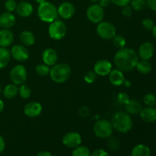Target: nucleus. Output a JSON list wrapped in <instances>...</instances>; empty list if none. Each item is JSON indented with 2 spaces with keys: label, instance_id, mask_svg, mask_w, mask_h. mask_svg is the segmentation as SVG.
Instances as JSON below:
<instances>
[{
  "label": "nucleus",
  "instance_id": "obj_1",
  "mask_svg": "<svg viewBox=\"0 0 156 156\" xmlns=\"http://www.w3.org/2000/svg\"><path fill=\"white\" fill-rule=\"evenodd\" d=\"M139 61L138 53L128 47L119 49L114 57L116 67L122 72H130L136 68Z\"/></svg>",
  "mask_w": 156,
  "mask_h": 156
},
{
  "label": "nucleus",
  "instance_id": "obj_2",
  "mask_svg": "<svg viewBox=\"0 0 156 156\" xmlns=\"http://www.w3.org/2000/svg\"><path fill=\"white\" fill-rule=\"evenodd\" d=\"M111 123L114 129L121 133L129 132L133 126L131 116L123 111L116 112L111 118Z\"/></svg>",
  "mask_w": 156,
  "mask_h": 156
},
{
  "label": "nucleus",
  "instance_id": "obj_3",
  "mask_svg": "<svg viewBox=\"0 0 156 156\" xmlns=\"http://www.w3.org/2000/svg\"><path fill=\"white\" fill-rule=\"evenodd\" d=\"M72 74V69L66 63H57L50 68V79L54 82L62 84L66 82Z\"/></svg>",
  "mask_w": 156,
  "mask_h": 156
},
{
  "label": "nucleus",
  "instance_id": "obj_4",
  "mask_svg": "<svg viewBox=\"0 0 156 156\" xmlns=\"http://www.w3.org/2000/svg\"><path fill=\"white\" fill-rule=\"evenodd\" d=\"M38 18L44 22L51 23L58 17L57 8L50 2H44L39 4L37 8Z\"/></svg>",
  "mask_w": 156,
  "mask_h": 156
},
{
  "label": "nucleus",
  "instance_id": "obj_5",
  "mask_svg": "<svg viewBox=\"0 0 156 156\" xmlns=\"http://www.w3.org/2000/svg\"><path fill=\"white\" fill-rule=\"evenodd\" d=\"M93 132L100 139H109L112 136L114 128L110 121L105 119L98 120L93 126Z\"/></svg>",
  "mask_w": 156,
  "mask_h": 156
},
{
  "label": "nucleus",
  "instance_id": "obj_6",
  "mask_svg": "<svg viewBox=\"0 0 156 156\" xmlns=\"http://www.w3.org/2000/svg\"><path fill=\"white\" fill-rule=\"evenodd\" d=\"M67 27L65 23L60 20H55L51 22L48 27V34L50 38L55 41L62 40L66 36Z\"/></svg>",
  "mask_w": 156,
  "mask_h": 156
},
{
  "label": "nucleus",
  "instance_id": "obj_7",
  "mask_svg": "<svg viewBox=\"0 0 156 156\" xmlns=\"http://www.w3.org/2000/svg\"><path fill=\"white\" fill-rule=\"evenodd\" d=\"M96 32L97 34L104 40H112L117 34L115 26L112 23L103 21L98 24Z\"/></svg>",
  "mask_w": 156,
  "mask_h": 156
},
{
  "label": "nucleus",
  "instance_id": "obj_8",
  "mask_svg": "<svg viewBox=\"0 0 156 156\" xmlns=\"http://www.w3.org/2000/svg\"><path fill=\"white\" fill-rule=\"evenodd\" d=\"M86 17L90 22L98 24L103 21L105 18V10L98 3H93L86 10Z\"/></svg>",
  "mask_w": 156,
  "mask_h": 156
},
{
  "label": "nucleus",
  "instance_id": "obj_9",
  "mask_svg": "<svg viewBox=\"0 0 156 156\" xmlns=\"http://www.w3.org/2000/svg\"><path fill=\"white\" fill-rule=\"evenodd\" d=\"M9 76H10V79L12 83L17 85H21L24 84L27 80V70H26L25 67L22 65L15 66L11 69Z\"/></svg>",
  "mask_w": 156,
  "mask_h": 156
},
{
  "label": "nucleus",
  "instance_id": "obj_10",
  "mask_svg": "<svg viewBox=\"0 0 156 156\" xmlns=\"http://www.w3.org/2000/svg\"><path fill=\"white\" fill-rule=\"evenodd\" d=\"M82 136L77 132H69L62 137V144L69 149H75L82 143Z\"/></svg>",
  "mask_w": 156,
  "mask_h": 156
},
{
  "label": "nucleus",
  "instance_id": "obj_11",
  "mask_svg": "<svg viewBox=\"0 0 156 156\" xmlns=\"http://www.w3.org/2000/svg\"><path fill=\"white\" fill-rule=\"evenodd\" d=\"M10 53L12 58L18 62H24L28 59L30 56L28 49L25 46L21 44H17L12 47Z\"/></svg>",
  "mask_w": 156,
  "mask_h": 156
},
{
  "label": "nucleus",
  "instance_id": "obj_12",
  "mask_svg": "<svg viewBox=\"0 0 156 156\" xmlns=\"http://www.w3.org/2000/svg\"><path fill=\"white\" fill-rule=\"evenodd\" d=\"M57 12L58 16H59L62 19L68 20L73 18V15H75L76 9L73 3L69 2H64L61 3L57 8Z\"/></svg>",
  "mask_w": 156,
  "mask_h": 156
},
{
  "label": "nucleus",
  "instance_id": "obj_13",
  "mask_svg": "<svg viewBox=\"0 0 156 156\" xmlns=\"http://www.w3.org/2000/svg\"><path fill=\"white\" fill-rule=\"evenodd\" d=\"M42 105L37 101H30L26 104L24 108V114L30 118H34L42 113Z\"/></svg>",
  "mask_w": 156,
  "mask_h": 156
},
{
  "label": "nucleus",
  "instance_id": "obj_14",
  "mask_svg": "<svg viewBox=\"0 0 156 156\" xmlns=\"http://www.w3.org/2000/svg\"><path fill=\"white\" fill-rule=\"evenodd\" d=\"M111 70H112V64L106 59H100L96 62L94 66V72L97 74V76H108Z\"/></svg>",
  "mask_w": 156,
  "mask_h": 156
},
{
  "label": "nucleus",
  "instance_id": "obj_15",
  "mask_svg": "<svg viewBox=\"0 0 156 156\" xmlns=\"http://www.w3.org/2000/svg\"><path fill=\"white\" fill-rule=\"evenodd\" d=\"M155 53V47L150 42H146L141 44L139 48L138 56L141 59L149 60Z\"/></svg>",
  "mask_w": 156,
  "mask_h": 156
},
{
  "label": "nucleus",
  "instance_id": "obj_16",
  "mask_svg": "<svg viewBox=\"0 0 156 156\" xmlns=\"http://www.w3.org/2000/svg\"><path fill=\"white\" fill-rule=\"evenodd\" d=\"M17 15L21 18H27L33 14L34 7L28 2H21L18 3L15 9Z\"/></svg>",
  "mask_w": 156,
  "mask_h": 156
},
{
  "label": "nucleus",
  "instance_id": "obj_17",
  "mask_svg": "<svg viewBox=\"0 0 156 156\" xmlns=\"http://www.w3.org/2000/svg\"><path fill=\"white\" fill-rule=\"evenodd\" d=\"M42 59L44 64L48 66H53L58 60V54L55 50L52 48H47L44 50L42 53Z\"/></svg>",
  "mask_w": 156,
  "mask_h": 156
},
{
  "label": "nucleus",
  "instance_id": "obj_18",
  "mask_svg": "<svg viewBox=\"0 0 156 156\" xmlns=\"http://www.w3.org/2000/svg\"><path fill=\"white\" fill-rule=\"evenodd\" d=\"M16 22V18L12 12H6L0 15V27L2 29H10Z\"/></svg>",
  "mask_w": 156,
  "mask_h": 156
},
{
  "label": "nucleus",
  "instance_id": "obj_19",
  "mask_svg": "<svg viewBox=\"0 0 156 156\" xmlns=\"http://www.w3.org/2000/svg\"><path fill=\"white\" fill-rule=\"evenodd\" d=\"M140 118L146 123H154L156 121V108L154 107H146L143 108L140 113Z\"/></svg>",
  "mask_w": 156,
  "mask_h": 156
},
{
  "label": "nucleus",
  "instance_id": "obj_20",
  "mask_svg": "<svg viewBox=\"0 0 156 156\" xmlns=\"http://www.w3.org/2000/svg\"><path fill=\"white\" fill-rule=\"evenodd\" d=\"M125 111L129 115H137L140 114L143 109L142 104L136 99H129V101L124 105Z\"/></svg>",
  "mask_w": 156,
  "mask_h": 156
},
{
  "label": "nucleus",
  "instance_id": "obj_21",
  "mask_svg": "<svg viewBox=\"0 0 156 156\" xmlns=\"http://www.w3.org/2000/svg\"><path fill=\"white\" fill-rule=\"evenodd\" d=\"M108 76H109L110 82L114 86H121L126 80L123 72L118 69L111 70Z\"/></svg>",
  "mask_w": 156,
  "mask_h": 156
},
{
  "label": "nucleus",
  "instance_id": "obj_22",
  "mask_svg": "<svg viewBox=\"0 0 156 156\" xmlns=\"http://www.w3.org/2000/svg\"><path fill=\"white\" fill-rule=\"evenodd\" d=\"M14 34L9 29L0 30V47H8L13 43Z\"/></svg>",
  "mask_w": 156,
  "mask_h": 156
},
{
  "label": "nucleus",
  "instance_id": "obj_23",
  "mask_svg": "<svg viewBox=\"0 0 156 156\" xmlns=\"http://www.w3.org/2000/svg\"><path fill=\"white\" fill-rule=\"evenodd\" d=\"M19 39L22 45L25 47H30L35 44V36L30 30H24L19 35Z\"/></svg>",
  "mask_w": 156,
  "mask_h": 156
},
{
  "label": "nucleus",
  "instance_id": "obj_24",
  "mask_svg": "<svg viewBox=\"0 0 156 156\" xmlns=\"http://www.w3.org/2000/svg\"><path fill=\"white\" fill-rule=\"evenodd\" d=\"M150 149L144 144L136 145L131 152V156H150Z\"/></svg>",
  "mask_w": 156,
  "mask_h": 156
},
{
  "label": "nucleus",
  "instance_id": "obj_25",
  "mask_svg": "<svg viewBox=\"0 0 156 156\" xmlns=\"http://www.w3.org/2000/svg\"><path fill=\"white\" fill-rule=\"evenodd\" d=\"M11 53L6 47H0V69L8 66L11 59Z\"/></svg>",
  "mask_w": 156,
  "mask_h": 156
},
{
  "label": "nucleus",
  "instance_id": "obj_26",
  "mask_svg": "<svg viewBox=\"0 0 156 156\" xmlns=\"http://www.w3.org/2000/svg\"><path fill=\"white\" fill-rule=\"evenodd\" d=\"M18 94V88L17 85L12 83L6 85L3 89V95L7 99H12Z\"/></svg>",
  "mask_w": 156,
  "mask_h": 156
},
{
  "label": "nucleus",
  "instance_id": "obj_27",
  "mask_svg": "<svg viewBox=\"0 0 156 156\" xmlns=\"http://www.w3.org/2000/svg\"><path fill=\"white\" fill-rule=\"evenodd\" d=\"M136 68L138 70L139 73L141 74H149L151 73L152 69V66L151 62L149 60H144V59H141L139 60L137 62Z\"/></svg>",
  "mask_w": 156,
  "mask_h": 156
},
{
  "label": "nucleus",
  "instance_id": "obj_28",
  "mask_svg": "<svg viewBox=\"0 0 156 156\" xmlns=\"http://www.w3.org/2000/svg\"><path fill=\"white\" fill-rule=\"evenodd\" d=\"M91 152L88 147L84 146H79L73 151L72 156H90Z\"/></svg>",
  "mask_w": 156,
  "mask_h": 156
},
{
  "label": "nucleus",
  "instance_id": "obj_29",
  "mask_svg": "<svg viewBox=\"0 0 156 156\" xmlns=\"http://www.w3.org/2000/svg\"><path fill=\"white\" fill-rule=\"evenodd\" d=\"M129 4L133 10L138 11V12L143 11L147 6L146 0H131Z\"/></svg>",
  "mask_w": 156,
  "mask_h": 156
},
{
  "label": "nucleus",
  "instance_id": "obj_30",
  "mask_svg": "<svg viewBox=\"0 0 156 156\" xmlns=\"http://www.w3.org/2000/svg\"><path fill=\"white\" fill-rule=\"evenodd\" d=\"M50 66L44 63L38 64L35 68V72H36L37 74L40 76H42V77L48 76L50 74Z\"/></svg>",
  "mask_w": 156,
  "mask_h": 156
},
{
  "label": "nucleus",
  "instance_id": "obj_31",
  "mask_svg": "<svg viewBox=\"0 0 156 156\" xmlns=\"http://www.w3.org/2000/svg\"><path fill=\"white\" fill-rule=\"evenodd\" d=\"M112 41H113V44H114V47H116L117 48L121 49L126 47V39L122 36V35L116 34L115 37L112 39Z\"/></svg>",
  "mask_w": 156,
  "mask_h": 156
},
{
  "label": "nucleus",
  "instance_id": "obj_32",
  "mask_svg": "<svg viewBox=\"0 0 156 156\" xmlns=\"http://www.w3.org/2000/svg\"><path fill=\"white\" fill-rule=\"evenodd\" d=\"M18 94H19L20 97L22 98L27 99L30 97L31 90L27 85L22 84V85H21L20 88H18Z\"/></svg>",
  "mask_w": 156,
  "mask_h": 156
},
{
  "label": "nucleus",
  "instance_id": "obj_33",
  "mask_svg": "<svg viewBox=\"0 0 156 156\" xmlns=\"http://www.w3.org/2000/svg\"><path fill=\"white\" fill-rule=\"evenodd\" d=\"M143 102L147 107H154L156 105V97L154 94L149 93L143 98Z\"/></svg>",
  "mask_w": 156,
  "mask_h": 156
},
{
  "label": "nucleus",
  "instance_id": "obj_34",
  "mask_svg": "<svg viewBox=\"0 0 156 156\" xmlns=\"http://www.w3.org/2000/svg\"><path fill=\"white\" fill-rule=\"evenodd\" d=\"M96 79H97V74L93 71H88L84 76V80L85 82L88 84H92L95 82Z\"/></svg>",
  "mask_w": 156,
  "mask_h": 156
},
{
  "label": "nucleus",
  "instance_id": "obj_35",
  "mask_svg": "<svg viewBox=\"0 0 156 156\" xmlns=\"http://www.w3.org/2000/svg\"><path fill=\"white\" fill-rule=\"evenodd\" d=\"M17 5L18 3H17L16 0H6L5 2V9H6L7 12H13L16 9Z\"/></svg>",
  "mask_w": 156,
  "mask_h": 156
},
{
  "label": "nucleus",
  "instance_id": "obj_36",
  "mask_svg": "<svg viewBox=\"0 0 156 156\" xmlns=\"http://www.w3.org/2000/svg\"><path fill=\"white\" fill-rule=\"evenodd\" d=\"M129 94H126V92H120L117 95V102L120 105H125L129 101Z\"/></svg>",
  "mask_w": 156,
  "mask_h": 156
},
{
  "label": "nucleus",
  "instance_id": "obj_37",
  "mask_svg": "<svg viewBox=\"0 0 156 156\" xmlns=\"http://www.w3.org/2000/svg\"><path fill=\"white\" fill-rule=\"evenodd\" d=\"M142 25H143V28L146 29L147 30H152L153 27L155 26L154 24V21L151 18H145L143 21H142Z\"/></svg>",
  "mask_w": 156,
  "mask_h": 156
},
{
  "label": "nucleus",
  "instance_id": "obj_38",
  "mask_svg": "<svg viewBox=\"0 0 156 156\" xmlns=\"http://www.w3.org/2000/svg\"><path fill=\"white\" fill-rule=\"evenodd\" d=\"M133 9L129 5V4L122 7V13L125 17H127V18H129L133 15Z\"/></svg>",
  "mask_w": 156,
  "mask_h": 156
},
{
  "label": "nucleus",
  "instance_id": "obj_39",
  "mask_svg": "<svg viewBox=\"0 0 156 156\" xmlns=\"http://www.w3.org/2000/svg\"><path fill=\"white\" fill-rule=\"evenodd\" d=\"M90 156H111L110 154L108 153L107 151H105V149H98L94 150V152H91V155Z\"/></svg>",
  "mask_w": 156,
  "mask_h": 156
},
{
  "label": "nucleus",
  "instance_id": "obj_40",
  "mask_svg": "<svg viewBox=\"0 0 156 156\" xmlns=\"http://www.w3.org/2000/svg\"><path fill=\"white\" fill-rule=\"evenodd\" d=\"M110 138H111V137H110ZM119 144H120V143H119L118 140H117V138H111V140L108 142V146H109L110 149H112V150L117 149V148H118Z\"/></svg>",
  "mask_w": 156,
  "mask_h": 156
},
{
  "label": "nucleus",
  "instance_id": "obj_41",
  "mask_svg": "<svg viewBox=\"0 0 156 156\" xmlns=\"http://www.w3.org/2000/svg\"><path fill=\"white\" fill-rule=\"evenodd\" d=\"M130 1L131 0H111V2L119 7H123L126 5H129L130 3Z\"/></svg>",
  "mask_w": 156,
  "mask_h": 156
},
{
  "label": "nucleus",
  "instance_id": "obj_42",
  "mask_svg": "<svg viewBox=\"0 0 156 156\" xmlns=\"http://www.w3.org/2000/svg\"><path fill=\"white\" fill-rule=\"evenodd\" d=\"M79 114L81 117H86L87 116H88V114H89V109H88V108L87 106H82L79 109Z\"/></svg>",
  "mask_w": 156,
  "mask_h": 156
},
{
  "label": "nucleus",
  "instance_id": "obj_43",
  "mask_svg": "<svg viewBox=\"0 0 156 156\" xmlns=\"http://www.w3.org/2000/svg\"><path fill=\"white\" fill-rule=\"evenodd\" d=\"M147 6L152 11L156 12V0H146Z\"/></svg>",
  "mask_w": 156,
  "mask_h": 156
},
{
  "label": "nucleus",
  "instance_id": "obj_44",
  "mask_svg": "<svg viewBox=\"0 0 156 156\" xmlns=\"http://www.w3.org/2000/svg\"><path fill=\"white\" fill-rule=\"evenodd\" d=\"M5 149V142L4 138L0 135V154L2 153Z\"/></svg>",
  "mask_w": 156,
  "mask_h": 156
},
{
  "label": "nucleus",
  "instance_id": "obj_45",
  "mask_svg": "<svg viewBox=\"0 0 156 156\" xmlns=\"http://www.w3.org/2000/svg\"><path fill=\"white\" fill-rule=\"evenodd\" d=\"M110 3H111V0H100L98 2V4L101 6L102 8H106L108 6H109Z\"/></svg>",
  "mask_w": 156,
  "mask_h": 156
},
{
  "label": "nucleus",
  "instance_id": "obj_46",
  "mask_svg": "<svg viewBox=\"0 0 156 156\" xmlns=\"http://www.w3.org/2000/svg\"><path fill=\"white\" fill-rule=\"evenodd\" d=\"M36 156H53L52 155L51 152H48V151H41V152H38L37 155Z\"/></svg>",
  "mask_w": 156,
  "mask_h": 156
},
{
  "label": "nucleus",
  "instance_id": "obj_47",
  "mask_svg": "<svg viewBox=\"0 0 156 156\" xmlns=\"http://www.w3.org/2000/svg\"><path fill=\"white\" fill-rule=\"evenodd\" d=\"M4 108H5L4 102H3L2 100H1V99H0V114H1V113L3 111Z\"/></svg>",
  "mask_w": 156,
  "mask_h": 156
},
{
  "label": "nucleus",
  "instance_id": "obj_48",
  "mask_svg": "<svg viewBox=\"0 0 156 156\" xmlns=\"http://www.w3.org/2000/svg\"><path fill=\"white\" fill-rule=\"evenodd\" d=\"M152 35H153L154 37H155L156 39V25L154 26L153 28H152Z\"/></svg>",
  "mask_w": 156,
  "mask_h": 156
},
{
  "label": "nucleus",
  "instance_id": "obj_49",
  "mask_svg": "<svg viewBox=\"0 0 156 156\" xmlns=\"http://www.w3.org/2000/svg\"><path fill=\"white\" fill-rule=\"evenodd\" d=\"M123 85H124L126 87H130L131 83H130V82H129V81L125 80V82H124V83H123Z\"/></svg>",
  "mask_w": 156,
  "mask_h": 156
},
{
  "label": "nucleus",
  "instance_id": "obj_50",
  "mask_svg": "<svg viewBox=\"0 0 156 156\" xmlns=\"http://www.w3.org/2000/svg\"><path fill=\"white\" fill-rule=\"evenodd\" d=\"M35 1H36L38 4H41V3L44 2H46L47 0H35Z\"/></svg>",
  "mask_w": 156,
  "mask_h": 156
},
{
  "label": "nucleus",
  "instance_id": "obj_51",
  "mask_svg": "<svg viewBox=\"0 0 156 156\" xmlns=\"http://www.w3.org/2000/svg\"><path fill=\"white\" fill-rule=\"evenodd\" d=\"M90 2H91L92 3H98L100 0H89Z\"/></svg>",
  "mask_w": 156,
  "mask_h": 156
},
{
  "label": "nucleus",
  "instance_id": "obj_52",
  "mask_svg": "<svg viewBox=\"0 0 156 156\" xmlns=\"http://www.w3.org/2000/svg\"><path fill=\"white\" fill-rule=\"evenodd\" d=\"M2 92V88H1V85H0V94H1Z\"/></svg>",
  "mask_w": 156,
  "mask_h": 156
},
{
  "label": "nucleus",
  "instance_id": "obj_53",
  "mask_svg": "<svg viewBox=\"0 0 156 156\" xmlns=\"http://www.w3.org/2000/svg\"><path fill=\"white\" fill-rule=\"evenodd\" d=\"M28 156H31V155H28Z\"/></svg>",
  "mask_w": 156,
  "mask_h": 156
}]
</instances>
